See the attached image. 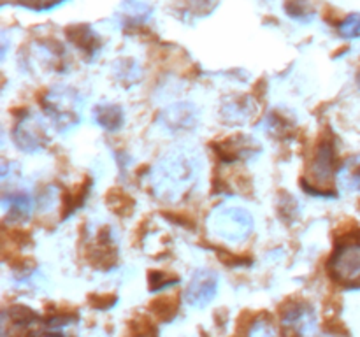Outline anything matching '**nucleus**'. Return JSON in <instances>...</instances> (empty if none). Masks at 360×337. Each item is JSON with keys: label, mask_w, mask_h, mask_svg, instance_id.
<instances>
[{"label": "nucleus", "mask_w": 360, "mask_h": 337, "mask_svg": "<svg viewBox=\"0 0 360 337\" xmlns=\"http://www.w3.org/2000/svg\"><path fill=\"white\" fill-rule=\"evenodd\" d=\"M200 157L193 147L179 146L158 160L151 171V188L160 200L178 202L199 178Z\"/></svg>", "instance_id": "nucleus-1"}, {"label": "nucleus", "mask_w": 360, "mask_h": 337, "mask_svg": "<svg viewBox=\"0 0 360 337\" xmlns=\"http://www.w3.org/2000/svg\"><path fill=\"white\" fill-rule=\"evenodd\" d=\"M83 97L76 88L56 84L49 88L41 98V105L46 116L51 119L58 132H69L81 123L83 112Z\"/></svg>", "instance_id": "nucleus-2"}, {"label": "nucleus", "mask_w": 360, "mask_h": 337, "mask_svg": "<svg viewBox=\"0 0 360 337\" xmlns=\"http://www.w3.org/2000/svg\"><path fill=\"white\" fill-rule=\"evenodd\" d=\"M210 230L218 237L231 242L245 241L252 235L255 221L243 207H220L210 216Z\"/></svg>", "instance_id": "nucleus-3"}, {"label": "nucleus", "mask_w": 360, "mask_h": 337, "mask_svg": "<svg viewBox=\"0 0 360 337\" xmlns=\"http://www.w3.org/2000/svg\"><path fill=\"white\" fill-rule=\"evenodd\" d=\"M336 172V147H334L333 140H322L320 146L316 147L315 154H313L311 167H309V174H311L313 183L311 185H304V190L313 195H323V197H334L323 186L330 185V178Z\"/></svg>", "instance_id": "nucleus-4"}, {"label": "nucleus", "mask_w": 360, "mask_h": 337, "mask_svg": "<svg viewBox=\"0 0 360 337\" xmlns=\"http://www.w3.org/2000/svg\"><path fill=\"white\" fill-rule=\"evenodd\" d=\"M13 139L14 144L25 153H37L49 144L48 126L37 114L27 112L18 119L13 130Z\"/></svg>", "instance_id": "nucleus-5"}, {"label": "nucleus", "mask_w": 360, "mask_h": 337, "mask_svg": "<svg viewBox=\"0 0 360 337\" xmlns=\"http://www.w3.org/2000/svg\"><path fill=\"white\" fill-rule=\"evenodd\" d=\"M329 272L343 284L360 283V242H341L329 262Z\"/></svg>", "instance_id": "nucleus-6"}, {"label": "nucleus", "mask_w": 360, "mask_h": 337, "mask_svg": "<svg viewBox=\"0 0 360 337\" xmlns=\"http://www.w3.org/2000/svg\"><path fill=\"white\" fill-rule=\"evenodd\" d=\"M213 150L225 164H238V161H248L259 157L262 153V144L255 137L239 133V136L214 143Z\"/></svg>", "instance_id": "nucleus-7"}, {"label": "nucleus", "mask_w": 360, "mask_h": 337, "mask_svg": "<svg viewBox=\"0 0 360 337\" xmlns=\"http://www.w3.org/2000/svg\"><path fill=\"white\" fill-rule=\"evenodd\" d=\"M197 121H199V109L190 102H176L167 105L162 109L157 118L158 126L167 133L188 132L195 128Z\"/></svg>", "instance_id": "nucleus-8"}, {"label": "nucleus", "mask_w": 360, "mask_h": 337, "mask_svg": "<svg viewBox=\"0 0 360 337\" xmlns=\"http://www.w3.org/2000/svg\"><path fill=\"white\" fill-rule=\"evenodd\" d=\"M217 291L218 274L211 269H200L192 276L183 297H185L186 304L188 305L202 309L217 297Z\"/></svg>", "instance_id": "nucleus-9"}, {"label": "nucleus", "mask_w": 360, "mask_h": 337, "mask_svg": "<svg viewBox=\"0 0 360 337\" xmlns=\"http://www.w3.org/2000/svg\"><path fill=\"white\" fill-rule=\"evenodd\" d=\"M281 323L285 329H290L299 337L311 336L316 330L315 309L304 302H292L281 312Z\"/></svg>", "instance_id": "nucleus-10"}, {"label": "nucleus", "mask_w": 360, "mask_h": 337, "mask_svg": "<svg viewBox=\"0 0 360 337\" xmlns=\"http://www.w3.org/2000/svg\"><path fill=\"white\" fill-rule=\"evenodd\" d=\"M257 114V104L248 95L232 97L224 100L220 109V118L229 126H241L252 121Z\"/></svg>", "instance_id": "nucleus-11"}, {"label": "nucleus", "mask_w": 360, "mask_h": 337, "mask_svg": "<svg viewBox=\"0 0 360 337\" xmlns=\"http://www.w3.org/2000/svg\"><path fill=\"white\" fill-rule=\"evenodd\" d=\"M67 37L88 58H94L98 49H101V37L88 25H74V27H69L67 28Z\"/></svg>", "instance_id": "nucleus-12"}, {"label": "nucleus", "mask_w": 360, "mask_h": 337, "mask_svg": "<svg viewBox=\"0 0 360 337\" xmlns=\"http://www.w3.org/2000/svg\"><path fill=\"white\" fill-rule=\"evenodd\" d=\"M94 121L108 132H118L125 123V112L116 104H98L94 107Z\"/></svg>", "instance_id": "nucleus-13"}, {"label": "nucleus", "mask_w": 360, "mask_h": 337, "mask_svg": "<svg viewBox=\"0 0 360 337\" xmlns=\"http://www.w3.org/2000/svg\"><path fill=\"white\" fill-rule=\"evenodd\" d=\"M32 199L28 193H13V195H6L2 199V207L6 211L7 218L14 223L20 221H27L32 214Z\"/></svg>", "instance_id": "nucleus-14"}, {"label": "nucleus", "mask_w": 360, "mask_h": 337, "mask_svg": "<svg viewBox=\"0 0 360 337\" xmlns=\"http://www.w3.org/2000/svg\"><path fill=\"white\" fill-rule=\"evenodd\" d=\"M338 183L347 192H360V154L347 158L338 168Z\"/></svg>", "instance_id": "nucleus-15"}, {"label": "nucleus", "mask_w": 360, "mask_h": 337, "mask_svg": "<svg viewBox=\"0 0 360 337\" xmlns=\"http://www.w3.org/2000/svg\"><path fill=\"white\" fill-rule=\"evenodd\" d=\"M115 77L122 83V86L130 88L139 83L143 72L134 60H120L115 63Z\"/></svg>", "instance_id": "nucleus-16"}, {"label": "nucleus", "mask_w": 360, "mask_h": 337, "mask_svg": "<svg viewBox=\"0 0 360 337\" xmlns=\"http://www.w3.org/2000/svg\"><path fill=\"white\" fill-rule=\"evenodd\" d=\"M285 13L299 23H309L315 18V11H313L309 0H287Z\"/></svg>", "instance_id": "nucleus-17"}, {"label": "nucleus", "mask_w": 360, "mask_h": 337, "mask_svg": "<svg viewBox=\"0 0 360 337\" xmlns=\"http://www.w3.org/2000/svg\"><path fill=\"white\" fill-rule=\"evenodd\" d=\"M292 126H294V121H290L287 116L281 114L280 111H271L266 116V126H264V130L274 137H285L290 132Z\"/></svg>", "instance_id": "nucleus-18"}, {"label": "nucleus", "mask_w": 360, "mask_h": 337, "mask_svg": "<svg viewBox=\"0 0 360 337\" xmlns=\"http://www.w3.org/2000/svg\"><path fill=\"white\" fill-rule=\"evenodd\" d=\"M338 34L347 41H354L360 37V13L348 14L345 20L338 23Z\"/></svg>", "instance_id": "nucleus-19"}, {"label": "nucleus", "mask_w": 360, "mask_h": 337, "mask_svg": "<svg viewBox=\"0 0 360 337\" xmlns=\"http://www.w3.org/2000/svg\"><path fill=\"white\" fill-rule=\"evenodd\" d=\"M246 337H278V329L269 316H260L252 323Z\"/></svg>", "instance_id": "nucleus-20"}, {"label": "nucleus", "mask_w": 360, "mask_h": 337, "mask_svg": "<svg viewBox=\"0 0 360 337\" xmlns=\"http://www.w3.org/2000/svg\"><path fill=\"white\" fill-rule=\"evenodd\" d=\"M150 7L144 6V4H136L130 9H127V13L123 14V25L130 27V25H143L144 21L150 18Z\"/></svg>", "instance_id": "nucleus-21"}, {"label": "nucleus", "mask_w": 360, "mask_h": 337, "mask_svg": "<svg viewBox=\"0 0 360 337\" xmlns=\"http://www.w3.org/2000/svg\"><path fill=\"white\" fill-rule=\"evenodd\" d=\"M6 316H9L11 322H13L14 325H30L32 322L37 319V315H35L30 308H23V305L11 308L9 311L6 312Z\"/></svg>", "instance_id": "nucleus-22"}, {"label": "nucleus", "mask_w": 360, "mask_h": 337, "mask_svg": "<svg viewBox=\"0 0 360 337\" xmlns=\"http://www.w3.org/2000/svg\"><path fill=\"white\" fill-rule=\"evenodd\" d=\"M109 206H111L116 213L127 214L130 213V209L134 207V202L132 199H130V195H125V193L115 190V192L109 193Z\"/></svg>", "instance_id": "nucleus-23"}, {"label": "nucleus", "mask_w": 360, "mask_h": 337, "mask_svg": "<svg viewBox=\"0 0 360 337\" xmlns=\"http://www.w3.org/2000/svg\"><path fill=\"white\" fill-rule=\"evenodd\" d=\"M299 213V204L297 200L292 199L290 195H283L280 199V218L285 220L287 223H292V221L297 218Z\"/></svg>", "instance_id": "nucleus-24"}, {"label": "nucleus", "mask_w": 360, "mask_h": 337, "mask_svg": "<svg viewBox=\"0 0 360 337\" xmlns=\"http://www.w3.org/2000/svg\"><path fill=\"white\" fill-rule=\"evenodd\" d=\"M176 283H178V277H171L169 274L160 272V270H151L150 272V290L151 291H162Z\"/></svg>", "instance_id": "nucleus-25"}, {"label": "nucleus", "mask_w": 360, "mask_h": 337, "mask_svg": "<svg viewBox=\"0 0 360 337\" xmlns=\"http://www.w3.org/2000/svg\"><path fill=\"white\" fill-rule=\"evenodd\" d=\"M65 0H18L21 7L28 11H34V13H44V11L55 9L56 6H60Z\"/></svg>", "instance_id": "nucleus-26"}, {"label": "nucleus", "mask_w": 360, "mask_h": 337, "mask_svg": "<svg viewBox=\"0 0 360 337\" xmlns=\"http://www.w3.org/2000/svg\"><path fill=\"white\" fill-rule=\"evenodd\" d=\"M42 337H63V336H58V333H46V336Z\"/></svg>", "instance_id": "nucleus-27"}, {"label": "nucleus", "mask_w": 360, "mask_h": 337, "mask_svg": "<svg viewBox=\"0 0 360 337\" xmlns=\"http://www.w3.org/2000/svg\"><path fill=\"white\" fill-rule=\"evenodd\" d=\"M357 83H359V88H360V74H359V79H357Z\"/></svg>", "instance_id": "nucleus-28"}]
</instances>
